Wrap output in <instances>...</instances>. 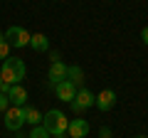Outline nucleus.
Returning a JSON list of instances; mask_svg holds the SVG:
<instances>
[{
	"label": "nucleus",
	"instance_id": "nucleus-1",
	"mask_svg": "<svg viewBox=\"0 0 148 138\" xmlns=\"http://www.w3.org/2000/svg\"><path fill=\"white\" fill-rule=\"evenodd\" d=\"M25 72H27V67H25V62H22V59H17V57H8V59H3L0 77H3V81H5L8 86L20 84V81L25 79Z\"/></svg>",
	"mask_w": 148,
	"mask_h": 138
},
{
	"label": "nucleus",
	"instance_id": "nucleus-2",
	"mask_svg": "<svg viewBox=\"0 0 148 138\" xmlns=\"http://www.w3.org/2000/svg\"><path fill=\"white\" fill-rule=\"evenodd\" d=\"M42 126L49 131V136H52V138H64V136H67V128H69V118L64 116V111L52 109V111L45 113Z\"/></svg>",
	"mask_w": 148,
	"mask_h": 138
},
{
	"label": "nucleus",
	"instance_id": "nucleus-3",
	"mask_svg": "<svg viewBox=\"0 0 148 138\" xmlns=\"http://www.w3.org/2000/svg\"><path fill=\"white\" fill-rule=\"evenodd\" d=\"M3 35H5V40L10 42V47H15V49L30 47V37H32V35L25 30V27H20V25H10Z\"/></svg>",
	"mask_w": 148,
	"mask_h": 138
},
{
	"label": "nucleus",
	"instance_id": "nucleus-4",
	"mask_svg": "<svg viewBox=\"0 0 148 138\" xmlns=\"http://www.w3.org/2000/svg\"><path fill=\"white\" fill-rule=\"evenodd\" d=\"M94 101H96V96L91 94L89 89L82 86V89H77V96H74V101L69 104V106H72V111L77 113V116H84V113L94 106Z\"/></svg>",
	"mask_w": 148,
	"mask_h": 138
},
{
	"label": "nucleus",
	"instance_id": "nucleus-5",
	"mask_svg": "<svg viewBox=\"0 0 148 138\" xmlns=\"http://www.w3.org/2000/svg\"><path fill=\"white\" fill-rule=\"evenodd\" d=\"M3 126L8 131H20L25 126V106H10L3 113Z\"/></svg>",
	"mask_w": 148,
	"mask_h": 138
},
{
	"label": "nucleus",
	"instance_id": "nucleus-6",
	"mask_svg": "<svg viewBox=\"0 0 148 138\" xmlns=\"http://www.w3.org/2000/svg\"><path fill=\"white\" fill-rule=\"evenodd\" d=\"M94 106L99 109V111H111V109L116 106V91L114 89H104V91H99L96 94V101H94Z\"/></svg>",
	"mask_w": 148,
	"mask_h": 138
},
{
	"label": "nucleus",
	"instance_id": "nucleus-7",
	"mask_svg": "<svg viewBox=\"0 0 148 138\" xmlns=\"http://www.w3.org/2000/svg\"><path fill=\"white\" fill-rule=\"evenodd\" d=\"M54 94H57L59 101H64V104H72L74 96H77V86H74L69 79H64V81H59V84H54Z\"/></svg>",
	"mask_w": 148,
	"mask_h": 138
},
{
	"label": "nucleus",
	"instance_id": "nucleus-8",
	"mask_svg": "<svg viewBox=\"0 0 148 138\" xmlns=\"http://www.w3.org/2000/svg\"><path fill=\"white\" fill-rule=\"evenodd\" d=\"M67 133H69V138H86L89 136V121L86 118H72Z\"/></svg>",
	"mask_w": 148,
	"mask_h": 138
},
{
	"label": "nucleus",
	"instance_id": "nucleus-9",
	"mask_svg": "<svg viewBox=\"0 0 148 138\" xmlns=\"http://www.w3.org/2000/svg\"><path fill=\"white\" fill-rule=\"evenodd\" d=\"M8 99H10V106H25L27 104V89L22 84H12L8 91Z\"/></svg>",
	"mask_w": 148,
	"mask_h": 138
},
{
	"label": "nucleus",
	"instance_id": "nucleus-10",
	"mask_svg": "<svg viewBox=\"0 0 148 138\" xmlns=\"http://www.w3.org/2000/svg\"><path fill=\"white\" fill-rule=\"evenodd\" d=\"M67 69H69V67H67L64 62H52V64H49V72H47V77H49V81H52V86L67 79Z\"/></svg>",
	"mask_w": 148,
	"mask_h": 138
},
{
	"label": "nucleus",
	"instance_id": "nucleus-11",
	"mask_svg": "<svg viewBox=\"0 0 148 138\" xmlns=\"http://www.w3.org/2000/svg\"><path fill=\"white\" fill-rule=\"evenodd\" d=\"M67 79L72 81L77 89H82V84H84V69H82L79 64H72V67L67 69Z\"/></svg>",
	"mask_w": 148,
	"mask_h": 138
},
{
	"label": "nucleus",
	"instance_id": "nucleus-12",
	"mask_svg": "<svg viewBox=\"0 0 148 138\" xmlns=\"http://www.w3.org/2000/svg\"><path fill=\"white\" fill-rule=\"evenodd\" d=\"M30 47L35 49V52H47L49 49V40H47V35H42V32H35L30 37Z\"/></svg>",
	"mask_w": 148,
	"mask_h": 138
},
{
	"label": "nucleus",
	"instance_id": "nucleus-13",
	"mask_svg": "<svg viewBox=\"0 0 148 138\" xmlns=\"http://www.w3.org/2000/svg\"><path fill=\"white\" fill-rule=\"evenodd\" d=\"M42 118H45V113H40L37 109H32V106H27V104H25V123H30V126L35 128V126L42 123Z\"/></svg>",
	"mask_w": 148,
	"mask_h": 138
},
{
	"label": "nucleus",
	"instance_id": "nucleus-14",
	"mask_svg": "<svg viewBox=\"0 0 148 138\" xmlns=\"http://www.w3.org/2000/svg\"><path fill=\"white\" fill-rule=\"evenodd\" d=\"M8 57H10V42H8L5 35L0 32V62H3V59H8Z\"/></svg>",
	"mask_w": 148,
	"mask_h": 138
},
{
	"label": "nucleus",
	"instance_id": "nucleus-15",
	"mask_svg": "<svg viewBox=\"0 0 148 138\" xmlns=\"http://www.w3.org/2000/svg\"><path fill=\"white\" fill-rule=\"evenodd\" d=\"M27 138H52V136H49V131L42 126V123H40V126H35V128H32V133H30Z\"/></svg>",
	"mask_w": 148,
	"mask_h": 138
},
{
	"label": "nucleus",
	"instance_id": "nucleus-16",
	"mask_svg": "<svg viewBox=\"0 0 148 138\" xmlns=\"http://www.w3.org/2000/svg\"><path fill=\"white\" fill-rule=\"evenodd\" d=\"M8 109H10V99H8V94L0 91V113H5Z\"/></svg>",
	"mask_w": 148,
	"mask_h": 138
},
{
	"label": "nucleus",
	"instance_id": "nucleus-17",
	"mask_svg": "<svg viewBox=\"0 0 148 138\" xmlns=\"http://www.w3.org/2000/svg\"><path fill=\"white\" fill-rule=\"evenodd\" d=\"M99 138H114L111 128H109V126H101V131H99Z\"/></svg>",
	"mask_w": 148,
	"mask_h": 138
},
{
	"label": "nucleus",
	"instance_id": "nucleus-18",
	"mask_svg": "<svg viewBox=\"0 0 148 138\" xmlns=\"http://www.w3.org/2000/svg\"><path fill=\"white\" fill-rule=\"evenodd\" d=\"M141 42H143V44L148 47V25H146V27L141 30Z\"/></svg>",
	"mask_w": 148,
	"mask_h": 138
},
{
	"label": "nucleus",
	"instance_id": "nucleus-19",
	"mask_svg": "<svg viewBox=\"0 0 148 138\" xmlns=\"http://www.w3.org/2000/svg\"><path fill=\"white\" fill-rule=\"evenodd\" d=\"M49 59H52V62H62V59H59V52H52V54H49Z\"/></svg>",
	"mask_w": 148,
	"mask_h": 138
},
{
	"label": "nucleus",
	"instance_id": "nucleus-20",
	"mask_svg": "<svg viewBox=\"0 0 148 138\" xmlns=\"http://www.w3.org/2000/svg\"><path fill=\"white\" fill-rule=\"evenodd\" d=\"M3 89H5V81H3V77H0V91H3Z\"/></svg>",
	"mask_w": 148,
	"mask_h": 138
},
{
	"label": "nucleus",
	"instance_id": "nucleus-21",
	"mask_svg": "<svg viewBox=\"0 0 148 138\" xmlns=\"http://www.w3.org/2000/svg\"><path fill=\"white\" fill-rule=\"evenodd\" d=\"M136 138H148V136H136Z\"/></svg>",
	"mask_w": 148,
	"mask_h": 138
},
{
	"label": "nucleus",
	"instance_id": "nucleus-22",
	"mask_svg": "<svg viewBox=\"0 0 148 138\" xmlns=\"http://www.w3.org/2000/svg\"><path fill=\"white\" fill-rule=\"evenodd\" d=\"M17 138H27V136H17Z\"/></svg>",
	"mask_w": 148,
	"mask_h": 138
}]
</instances>
